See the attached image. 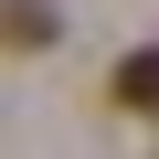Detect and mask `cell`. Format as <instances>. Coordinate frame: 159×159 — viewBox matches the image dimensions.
<instances>
[{
	"instance_id": "1",
	"label": "cell",
	"mask_w": 159,
	"mask_h": 159,
	"mask_svg": "<svg viewBox=\"0 0 159 159\" xmlns=\"http://www.w3.org/2000/svg\"><path fill=\"white\" fill-rule=\"evenodd\" d=\"M117 106H138V117H159V43H138V53H117Z\"/></svg>"
},
{
	"instance_id": "2",
	"label": "cell",
	"mask_w": 159,
	"mask_h": 159,
	"mask_svg": "<svg viewBox=\"0 0 159 159\" xmlns=\"http://www.w3.org/2000/svg\"><path fill=\"white\" fill-rule=\"evenodd\" d=\"M64 21H53V0H11V43H53Z\"/></svg>"
}]
</instances>
